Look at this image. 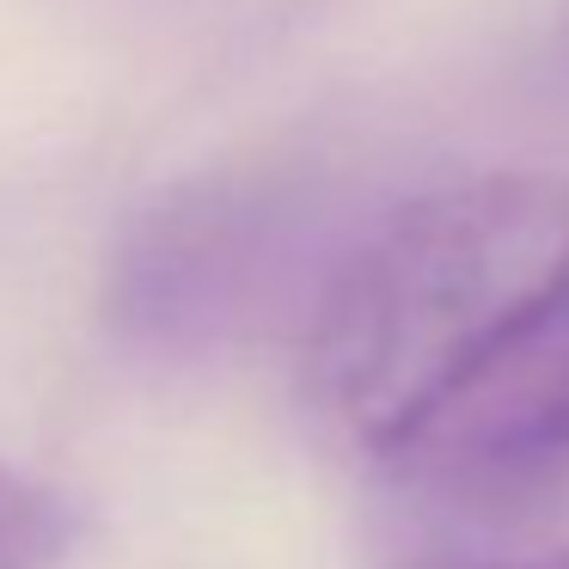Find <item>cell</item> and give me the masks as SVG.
Masks as SVG:
<instances>
[{
    "instance_id": "obj_2",
    "label": "cell",
    "mask_w": 569,
    "mask_h": 569,
    "mask_svg": "<svg viewBox=\"0 0 569 569\" xmlns=\"http://www.w3.org/2000/svg\"><path fill=\"white\" fill-rule=\"evenodd\" d=\"M410 483L496 496L569 466V282L392 453Z\"/></svg>"
},
{
    "instance_id": "obj_1",
    "label": "cell",
    "mask_w": 569,
    "mask_h": 569,
    "mask_svg": "<svg viewBox=\"0 0 569 569\" xmlns=\"http://www.w3.org/2000/svg\"><path fill=\"white\" fill-rule=\"evenodd\" d=\"M569 282V184L490 172L386 214L325 276L300 392L343 447L392 459Z\"/></svg>"
},
{
    "instance_id": "obj_3",
    "label": "cell",
    "mask_w": 569,
    "mask_h": 569,
    "mask_svg": "<svg viewBox=\"0 0 569 569\" xmlns=\"http://www.w3.org/2000/svg\"><path fill=\"white\" fill-rule=\"evenodd\" d=\"M74 545V508L0 459V569H56Z\"/></svg>"
},
{
    "instance_id": "obj_4",
    "label": "cell",
    "mask_w": 569,
    "mask_h": 569,
    "mask_svg": "<svg viewBox=\"0 0 569 569\" xmlns=\"http://www.w3.org/2000/svg\"><path fill=\"white\" fill-rule=\"evenodd\" d=\"M410 569H569V551H557V557H453V563H410Z\"/></svg>"
}]
</instances>
